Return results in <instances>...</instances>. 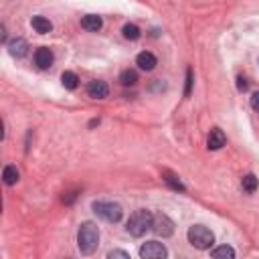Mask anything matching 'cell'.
Returning <instances> with one entry per match:
<instances>
[{"label": "cell", "mask_w": 259, "mask_h": 259, "mask_svg": "<svg viewBox=\"0 0 259 259\" xmlns=\"http://www.w3.org/2000/svg\"><path fill=\"white\" fill-rule=\"evenodd\" d=\"M94 211L108 223H120L124 217V209L118 203H94Z\"/></svg>", "instance_id": "cell-4"}, {"label": "cell", "mask_w": 259, "mask_h": 259, "mask_svg": "<svg viewBox=\"0 0 259 259\" xmlns=\"http://www.w3.org/2000/svg\"><path fill=\"white\" fill-rule=\"evenodd\" d=\"M19 170H17V166H13V164H9V166H5V170H3V179H5V183L9 185V187H13V185H17L19 183Z\"/></svg>", "instance_id": "cell-14"}, {"label": "cell", "mask_w": 259, "mask_h": 259, "mask_svg": "<svg viewBox=\"0 0 259 259\" xmlns=\"http://www.w3.org/2000/svg\"><path fill=\"white\" fill-rule=\"evenodd\" d=\"M102 17H98V15H88V17H83L81 19V27L85 29V31H90V33H98L100 29H102Z\"/></svg>", "instance_id": "cell-12"}, {"label": "cell", "mask_w": 259, "mask_h": 259, "mask_svg": "<svg viewBox=\"0 0 259 259\" xmlns=\"http://www.w3.org/2000/svg\"><path fill=\"white\" fill-rule=\"evenodd\" d=\"M152 221H154V215L146 209H140L136 211L130 219H128V225H126V231L132 235V237H142L146 235V231L152 229Z\"/></svg>", "instance_id": "cell-2"}, {"label": "cell", "mask_w": 259, "mask_h": 259, "mask_svg": "<svg viewBox=\"0 0 259 259\" xmlns=\"http://www.w3.org/2000/svg\"><path fill=\"white\" fill-rule=\"evenodd\" d=\"M140 257L142 259H164L168 257V249L158 241H148L140 247Z\"/></svg>", "instance_id": "cell-6"}, {"label": "cell", "mask_w": 259, "mask_h": 259, "mask_svg": "<svg viewBox=\"0 0 259 259\" xmlns=\"http://www.w3.org/2000/svg\"><path fill=\"white\" fill-rule=\"evenodd\" d=\"M120 83L126 85V88H130V85H136L138 83V73L134 69H126L120 73Z\"/></svg>", "instance_id": "cell-18"}, {"label": "cell", "mask_w": 259, "mask_h": 259, "mask_svg": "<svg viewBox=\"0 0 259 259\" xmlns=\"http://www.w3.org/2000/svg\"><path fill=\"white\" fill-rule=\"evenodd\" d=\"M31 25H33V29H35L37 33H41V35H47V33L53 31V23H51L49 19H45V17H33Z\"/></svg>", "instance_id": "cell-13"}, {"label": "cell", "mask_w": 259, "mask_h": 259, "mask_svg": "<svg viewBox=\"0 0 259 259\" xmlns=\"http://www.w3.org/2000/svg\"><path fill=\"white\" fill-rule=\"evenodd\" d=\"M61 81H63V88L65 90H75L77 85H79V77L73 73V71H65L61 75Z\"/></svg>", "instance_id": "cell-17"}, {"label": "cell", "mask_w": 259, "mask_h": 259, "mask_svg": "<svg viewBox=\"0 0 259 259\" xmlns=\"http://www.w3.org/2000/svg\"><path fill=\"white\" fill-rule=\"evenodd\" d=\"M122 33H124V37H126L128 41H138V39H140V35H142V33H140V29H138L136 25H130V23H128V25H124Z\"/></svg>", "instance_id": "cell-19"}, {"label": "cell", "mask_w": 259, "mask_h": 259, "mask_svg": "<svg viewBox=\"0 0 259 259\" xmlns=\"http://www.w3.org/2000/svg\"><path fill=\"white\" fill-rule=\"evenodd\" d=\"M88 96L94 98V100H106L110 96V88H108V83L106 81H90L88 83Z\"/></svg>", "instance_id": "cell-7"}, {"label": "cell", "mask_w": 259, "mask_h": 259, "mask_svg": "<svg viewBox=\"0 0 259 259\" xmlns=\"http://www.w3.org/2000/svg\"><path fill=\"white\" fill-rule=\"evenodd\" d=\"M156 57L150 53V51H142L138 57H136V65L142 69V71H152L156 67Z\"/></svg>", "instance_id": "cell-11"}, {"label": "cell", "mask_w": 259, "mask_h": 259, "mask_svg": "<svg viewBox=\"0 0 259 259\" xmlns=\"http://www.w3.org/2000/svg\"><path fill=\"white\" fill-rule=\"evenodd\" d=\"M211 257H215V259H233L235 257V249L229 247V245H221V247H215L211 251Z\"/></svg>", "instance_id": "cell-15"}, {"label": "cell", "mask_w": 259, "mask_h": 259, "mask_svg": "<svg viewBox=\"0 0 259 259\" xmlns=\"http://www.w3.org/2000/svg\"><path fill=\"white\" fill-rule=\"evenodd\" d=\"M152 231H154L158 237H170L172 233H175V223H172V219H170L168 215L158 213V215H154Z\"/></svg>", "instance_id": "cell-5"}, {"label": "cell", "mask_w": 259, "mask_h": 259, "mask_svg": "<svg viewBox=\"0 0 259 259\" xmlns=\"http://www.w3.org/2000/svg\"><path fill=\"white\" fill-rule=\"evenodd\" d=\"M237 88H239V92H247L249 83H247V79H245V77H239V79H237Z\"/></svg>", "instance_id": "cell-23"}, {"label": "cell", "mask_w": 259, "mask_h": 259, "mask_svg": "<svg viewBox=\"0 0 259 259\" xmlns=\"http://www.w3.org/2000/svg\"><path fill=\"white\" fill-rule=\"evenodd\" d=\"M251 108H253L255 112H259V92H255V94L251 96Z\"/></svg>", "instance_id": "cell-24"}, {"label": "cell", "mask_w": 259, "mask_h": 259, "mask_svg": "<svg viewBox=\"0 0 259 259\" xmlns=\"http://www.w3.org/2000/svg\"><path fill=\"white\" fill-rule=\"evenodd\" d=\"M27 51H29V43L25 41V39H13L11 43H9V53L13 55V57H17V59H21V57H25L27 55Z\"/></svg>", "instance_id": "cell-10"}, {"label": "cell", "mask_w": 259, "mask_h": 259, "mask_svg": "<svg viewBox=\"0 0 259 259\" xmlns=\"http://www.w3.org/2000/svg\"><path fill=\"white\" fill-rule=\"evenodd\" d=\"M191 88H193V71L189 69V71H187V90H185L187 96L191 94Z\"/></svg>", "instance_id": "cell-22"}, {"label": "cell", "mask_w": 259, "mask_h": 259, "mask_svg": "<svg viewBox=\"0 0 259 259\" xmlns=\"http://www.w3.org/2000/svg\"><path fill=\"white\" fill-rule=\"evenodd\" d=\"M108 257H110V259H116V257H120V259H130V253L120 251V249H114V251L108 253Z\"/></svg>", "instance_id": "cell-21"}, {"label": "cell", "mask_w": 259, "mask_h": 259, "mask_svg": "<svg viewBox=\"0 0 259 259\" xmlns=\"http://www.w3.org/2000/svg\"><path fill=\"white\" fill-rule=\"evenodd\" d=\"M100 245V229L96 223H83L77 231V247L83 255H92Z\"/></svg>", "instance_id": "cell-1"}, {"label": "cell", "mask_w": 259, "mask_h": 259, "mask_svg": "<svg viewBox=\"0 0 259 259\" xmlns=\"http://www.w3.org/2000/svg\"><path fill=\"white\" fill-rule=\"evenodd\" d=\"M187 237H189V243L197 249H211L213 243H215V235L209 227L205 225H193L189 231H187Z\"/></svg>", "instance_id": "cell-3"}, {"label": "cell", "mask_w": 259, "mask_h": 259, "mask_svg": "<svg viewBox=\"0 0 259 259\" xmlns=\"http://www.w3.org/2000/svg\"><path fill=\"white\" fill-rule=\"evenodd\" d=\"M164 181H166V185L170 187V189H175V191H185V185L179 181V177H175V175H168V172H166V175H164Z\"/></svg>", "instance_id": "cell-20"}, {"label": "cell", "mask_w": 259, "mask_h": 259, "mask_svg": "<svg viewBox=\"0 0 259 259\" xmlns=\"http://www.w3.org/2000/svg\"><path fill=\"white\" fill-rule=\"evenodd\" d=\"M53 61H55V55H53L51 49H47V47H39V49H37V53H35V63H37L39 69H49V67L53 65Z\"/></svg>", "instance_id": "cell-8"}, {"label": "cell", "mask_w": 259, "mask_h": 259, "mask_svg": "<svg viewBox=\"0 0 259 259\" xmlns=\"http://www.w3.org/2000/svg\"><path fill=\"white\" fill-rule=\"evenodd\" d=\"M225 142H227V138H225L223 130H219V128L211 130V134H209V138H207L209 150H221V148L225 146Z\"/></svg>", "instance_id": "cell-9"}, {"label": "cell", "mask_w": 259, "mask_h": 259, "mask_svg": "<svg viewBox=\"0 0 259 259\" xmlns=\"http://www.w3.org/2000/svg\"><path fill=\"white\" fill-rule=\"evenodd\" d=\"M241 187H243V191H245V193L253 195V193L257 191V187H259V181H257V177H255V175H247V177H243Z\"/></svg>", "instance_id": "cell-16"}]
</instances>
